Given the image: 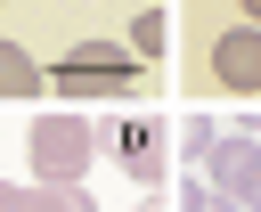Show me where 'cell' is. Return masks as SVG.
<instances>
[{
	"label": "cell",
	"instance_id": "cell-2",
	"mask_svg": "<svg viewBox=\"0 0 261 212\" xmlns=\"http://www.w3.org/2000/svg\"><path fill=\"white\" fill-rule=\"evenodd\" d=\"M24 147H33V179H49V188H82V171H90V147H98V130H90L82 114H41Z\"/></svg>",
	"mask_w": 261,
	"mask_h": 212
},
{
	"label": "cell",
	"instance_id": "cell-5",
	"mask_svg": "<svg viewBox=\"0 0 261 212\" xmlns=\"http://www.w3.org/2000/svg\"><path fill=\"white\" fill-rule=\"evenodd\" d=\"M114 147H122V163H130L139 179H163V130H155V122H122Z\"/></svg>",
	"mask_w": 261,
	"mask_h": 212
},
{
	"label": "cell",
	"instance_id": "cell-8",
	"mask_svg": "<svg viewBox=\"0 0 261 212\" xmlns=\"http://www.w3.org/2000/svg\"><path fill=\"white\" fill-rule=\"evenodd\" d=\"M179 212H237V204H228V196H220V188H196V196H188V204H179Z\"/></svg>",
	"mask_w": 261,
	"mask_h": 212
},
{
	"label": "cell",
	"instance_id": "cell-1",
	"mask_svg": "<svg viewBox=\"0 0 261 212\" xmlns=\"http://www.w3.org/2000/svg\"><path fill=\"white\" fill-rule=\"evenodd\" d=\"M49 90H57V98H73V106L130 98V90H139V57H130L122 41H73V49H65V65L49 73Z\"/></svg>",
	"mask_w": 261,
	"mask_h": 212
},
{
	"label": "cell",
	"instance_id": "cell-6",
	"mask_svg": "<svg viewBox=\"0 0 261 212\" xmlns=\"http://www.w3.org/2000/svg\"><path fill=\"white\" fill-rule=\"evenodd\" d=\"M33 90H49V73H41L16 41H0V98H33Z\"/></svg>",
	"mask_w": 261,
	"mask_h": 212
},
{
	"label": "cell",
	"instance_id": "cell-3",
	"mask_svg": "<svg viewBox=\"0 0 261 212\" xmlns=\"http://www.w3.org/2000/svg\"><path fill=\"white\" fill-rule=\"evenodd\" d=\"M204 163H212V188H220L237 212H245V204L261 212V139H212Z\"/></svg>",
	"mask_w": 261,
	"mask_h": 212
},
{
	"label": "cell",
	"instance_id": "cell-4",
	"mask_svg": "<svg viewBox=\"0 0 261 212\" xmlns=\"http://www.w3.org/2000/svg\"><path fill=\"white\" fill-rule=\"evenodd\" d=\"M212 73L220 90H261V24H228L212 41Z\"/></svg>",
	"mask_w": 261,
	"mask_h": 212
},
{
	"label": "cell",
	"instance_id": "cell-7",
	"mask_svg": "<svg viewBox=\"0 0 261 212\" xmlns=\"http://www.w3.org/2000/svg\"><path fill=\"white\" fill-rule=\"evenodd\" d=\"M130 57H139V65H155V57H163V16H155V8L130 24Z\"/></svg>",
	"mask_w": 261,
	"mask_h": 212
},
{
	"label": "cell",
	"instance_id": "cell-9",
	"mask_svg": "<svg viewBox=\"0 0 261 212\" xmlns=\"http://www.w3.org/2000/svg\"><path fill=\"white\" fill-rule=\"evenodd\" d=\"M245 16H253V24H261V0H245Z\"/></svg>",
	"mask_w": 261,
	"mask_h": 212
}]
</instances>
